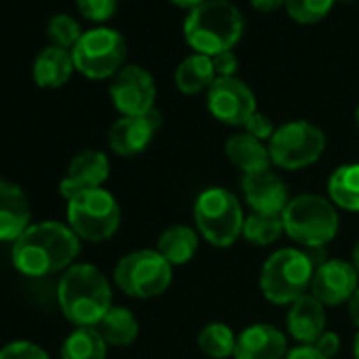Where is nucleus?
Segmentation results:
<instances>
[{
  "label": "nucleus",
  "mask_w": 359,
  "mask_h": 359,
  "mask_svg": "<svg viewBox=\"0 0 359 359\" xmlns=\"http://www.w3.org/2000/svg\"><path fill=\"white\" fill-rule=\"evenodd\" d=\"M250 5L260 13H273L285 7V0H250Z\"/></svg>",
  "instance_id": "nucleus-37"
},
{
  "label": "nucleus",
  "mask_w": 359,
  "mask_h": 359,
  "mask_svg": "<svg viewBox=\"0 0 359 359\" xmlns=\"http://www.w3.org/2000/svg\"><path fill=\"white\" fill-rule=\"evenodd\" d=\"M334 3L336 0H285V11L296 24L311 26L325 20Z\"/></svg>",
  "instance_id": "nucleus-29"
},
{
  "label": "nucleus",
  "mask_w": 359,
  "mask_h": 359,
  "mask_svg": "<svg viewBox=\"0 0 359 359\" xmlns=\"http://www.w3.org/2000/svg\"><path fill=\"white\" fill-rule=\"evenodd\" d=\"M197 233L214 248H231L243 235L245 214L235 193L222 187L205 189L193 208Z\"/></svg>",
  "instance_id": "nucleus-6"
},
{
  "label": "nucleus",
  "mask_w": 359,
  "mask_h": 359,
  "mask_svg": "<svg viewBox=\"0 0 359 359\" xmlns=\"http://www.w3.org/2000/svg\"><path fill=\"white\" fill-rule=\"evenodd\" d=\"M353 359H359V332L353 340Z\"/></svg>",
  "instance_id": "nucleus-41"
},
{
  "label": "nucleus",
  "mask_w": 359,
  "mask_h": 359,
  "mask_svg": "<svg viewBox=\"0 0 359 359\" xmlns=\"http://www.w3.org/2000/svg\"><path fill=\"white\" fill-rule=\"evenodd\" d=\"M205 100L212 116L229 127H243L248 118L258 112L254 91L237 76L216 79V83L208 89Z\"/></svg>",
  "instance_id": "nucleus-12"
},
{
  "label": "nucleus",
  "mask_w": 359,
  "mask_h": 359,
  "mask_svg": "<svg viewBox=\"0 0 359 359\" xmlns=\"http://www.w3.org/2000/svg\"><path fill=\"white\" fill-rule=\"evenodd\" d=\"M171 5H175V7H180V9H187V11H193V9H197L199 5H203L205 0H169Z\"/></svg>",
  "instance_id": "nucleus-39"
},
{
  "label": "nucleus",
  "mask_w": 359,
  "mask_h": 359,
  "mask_svg": "<svg viewBox=\"0 0 359 359\" xmlns=\"http://www.w3.org/2000/svg\"><path fill=\"white\" fill-rule=\"evenodd\" d=\"M68 226L79 239L102 243L121 226V205L104 189L87 191L68 201Z\"/></svg>",
  "instance_id": "nucleus-10"
},
{
  "label": "nucleus",
  "mask_w": 359,
  "mask_h": 359,
  "mask_svg": "<svg viewBox=\"0 0 359 359\" xmlns=\"http://www.w3.org/2000/svg\"><path fill=\"white\" fill-rule=\"evenodd\" d=\"M355 123H357V127H359V104H357V108H355Z\"/></svg>",
  "instance_id": "nucleus-42"
},
{
  "label": "nucleus",
  "mask_w": 359,
  "mask_h": 359,
  "mask_svg": "<svg viewBox=\"0 0 359 359\" xmlns=\"http://www.w3.org/2000/svg\"><path fill=\"white\" fill-rule=\"evenodd\" d=\"M173 79H175V87L180 89V93L199 95V93L208 91L216 83L218 76H216L212 57L193 53L177 64Z\"/></svg>",
  "instance_id": "nucleus-23"
},
{
  "label": "nucleus",
  "mask_w": 359,
  "mask_h": 359,
  "mask_svg": "<svg viewBox=\"0 0 359 359\" xmlns=\"http://www.w3.org/2000/svg\"><path fill=\"white\" fill-rule=\"evenodd\" d=\"M319 262L311 250L283 248L273 252L260 269V292L273 304H292L311 290V281Z\"/></svg>",
  "instance_id": "nucleus-4"
},
{
  "label": "nucleus",
  "mask_w": 359,
  "mask_h": 359,
  "mask_svg": "<svg viewBox=\"0 0 359 359\" xmlns=\"http://www.w3.org/2000/svg\"><path fill=\"white\" fill-rule=\"evenodd\" d=\"M108 175H110L108 156L102 150L87 148L70 161L68 171L60 182V193L66 201H70L81 193L102 189Z\"/></svg>",
  "instance_id": "nucleus-14"
},
{
  "label": "nucleus",
  "mask_w": 359,
  "mask_h": 359,
  "mask_svg": "<svg viewBox=\"0 0 359 359\" xmlns=\"http://www.w3.org/2000/svg\"><path fill=\"white\" fill-rule=\"evenodd\" d=\"M357 283H359V273L353 262L330 258L315 269L311 281V294L325 306H338L342 302H348V298L359 287Z\"/></svg>",
  "instance_id": "nucleus-13"
},
{
  "label": "nucleus",
  "mask_w": 359,
  "mask_h": 359,
  "mask_svg": "<svg viewBox=\"0 0 359 359\" xmlns=\"http://www.w3.org/2000/svg\"><path fill=\"white\" fill-rule=\"evenodd\" d=\"M353 264H355V269H357V273H359V241H357V245H355V250H353V260H351Z\"/></svg>",
  "instance_id": "nucleus-40"
},
{
  "label": "nucleus",
  "mask_w": 359,
  "mask_h": 359,
  "mask_svg": "<svg viewBox=\"0 0 359 359\" xmlns=\"http://www.w3.org/2000/svg\"><path fill=\"white\" fill-rule=\"evenodd\" d=\"M110 100L121 116H142L154 110L156 83L152 74L135 64H127L110 85Z\"/></svg>",
  "instance_id": "nucleus-11"
},
{
  "label": "nucleus",
  "mask_w": 359,
  "mask_h": 359,
  "mask_svg": "<svg viewBox=\"0 0 359 359\" xmlns=\"http://www.w3.org/2000/svg\"><path fill=\"white\" fill-rule=\"evenodd\" d=\"M161 125L163 116L156 108L142 116H121L108 131V146L118 156H135L150 146Z\"/></svg>",
  "instance_id": "nucleus-15"
},
{
  "label": "nucleus",
  "mask_w": 359,
  "mask_h": 359,
  "mask_svg": "<svg viewBox=\"0 0 359 359\" xmlns=\"http://www.w3.org/2000/svg\"><path fill=\"white\" fill-rule=\"evenodd\" d=\"M81 252L79 235L62 222L47 220L30 224L13 241V264L26 277H45L68 271Z\"/></svg>",
  "instance_id": "nucleus-1"
},
{
  "label": "nucleus",
  "mask_w": 359,
  "mask_h": 359,
  "mask_svg": "<svg viewBox=\"0 0 359 359\" xmlns=\"http://www.w3.org/2000/svg\"><path fill=\"white\" fill-rule=\"evenodd\" d=\"M118 0H76L81 15L93 24H104L116 13Z\"/></svg>",
  "instance_id": "nucleus-31"
},
{
  "label": "nucleus",
  "mask_w": 359,
  "mask_h": 359,
  "mask_svg": "<svg viewBox=\"0 0 359 359\" xmlns=\"http://www.w3.org/2000/svg\"><path fill=\"white\" fill-rule=\"evenodd\" d=\"M30 226V203L22 187L0 177V241H18Z\"/></svg>",
  "instance_id": "nucleus-19"
},
{
  "label": "nucleus",
  "mask_w": 359,
  "mask_h": 359,
  "mask_svg": "<svg viewBox=\"0 0 359 359\" xmlns=\"http://www.w3.org/2000/svg\"><path fill=\"white\" fill-rule=\"evenodd\" d=\"M197 344L203 355L210 359H229L235 355L237 346V334L231 325L222 321H212L205 327H201L197 336Z\"/></svg>",
  "instance_id": "nucleus-27"
},
{
  "label": "nucleus",
  "mask_w": 359,
  "mask_h": 359,
  "mask_svg": "<svg viewBox=\"0 0 359 359\" xmlns=\"http://www.w3.org/2000/svg\"><path fill=\"white\" fill-rule=\"evenodd\" d=\"M74 68L91 79H114L127 64V41L112 28H91L72 49Z\"/></svg>",
  "instance_id": "nucleus-8"
},
{
  "label": "nucleus",
  "mask_w": 359,
  "mask_h": 359,
  "mask_svg": "<svg viewBox=\"0 0 359 359\" xmlns=\"http://www.w3.org/2000/svg\"><path fill=\"white\" fill-rule=\"evenodd\" d=\"M97 332L108 346H129L140 334L137 317L125 306H112L97 323Z\"/></svg>",
  "instance_id": "nucleus-25"
},
{
  "label": "nucleus",
  "mask_w": 359,
  "mask_h": 359,
  "mask_svg": "<svg viewBox=\"0 0 359 359\" xmlns=\"http://www.w3.org/2000/svg\"><path fill=\"white\" fill-rule=\"evenodd\" d=\"M281 235H285L281 216H277V214H256V212L245 216L241 237L248 243L258 245V248H266V245H273L275 241H279Z\"/></svg>",
  "instance_id": "nucleus-28"
},
{
  "label": "nucleus",
  "mask_w": 359,
  "mask_h": 359,
  "mask_svg": "<svg viewBox=\"0 0 359 359\" xmlns=\"http://www.w3.org/2000/svg\"><path fill=\"white\" fill-rule=\"evenodd\" d=\"M106 351L97 327H76L62 344V359H106Z\"/></svg>",
  "instance_id": "nucleus-26"
},
{
  "label": "nucleus",
  "mask_w": 359,
  "mask_h": 359,
  "mask_svg": "<svg viewBox=\"0 0 359 359\" xmlns=\"http://www.w3.org/2000/svg\"><path fill=\"white\" fill-rule=\"evenodd\" d=\"M340 3H355V0H340Z\"/></svg>",
  "instance_id": "nucleus-43"
},
{
  "label": "nucleus",
  "mask_w": 359,
  "mask_h": 359,
  "mask_svg": "<svg viewBox=\"0 0 359 359\" xmlns=\"http://www.w3.org/2000/svg\"><path fill=\"white\" fill-rule=\"evenodd\" d=\"M224 154L243 175L266 171L273 165L271 152H269V144L252 137L245 131L243 133H235V135H231L226 140Z\"/></svg>",
  "instance_id": "nucleus-20"
},
{
  "label": "nucleus",
  "mask_w": 359,
  "mask_h": 359,
  "mask_svg": "<svg viewBox=\"0 0 359 359\" xmlns=\"http://www.w3.org/2000/svg\"><path fill=\"white\" fill-rule=\"evenodd\" d=\"M346 309H348V317H351L353 325L359 330V287H357V290H355V294L348 298Z\"/></svg>",
  "instance_id": "nucleus-38"
},
{
  "label": "nucleus",
  "mask_w": 359,
  "mask_h": 359,
  "mask_svg": "<svg viewBox=\"0 0 359 359\" xmlns=\"http://www.w3.org/2000/svg\"><path fill=\"white\" fill-rule=\"evenodd\" d=\"M245 20L229 0H205L189 11L184 20V41L201 55L214 57L224 51H235L243 36Z\"/></svg>",
  "instance_id": "nucleus-3"
},
{
  "label": "nucleus",
  "mask_w": 359,
  "mask_h": 359,
  "mask_svg": "<svg viewBox=\"0 0 359 359\" xmlns=\"http://www.w3.org/2000/svg\"><path fill=\"white\" fill-rule=\"evenodd\" d=\"M74 70L76 68H74L72 51L51 45L36 55L34 66H32V76H34L39 87L57 89L70 81Z\"/></svg>",
  "instance_id": "nucleus-21"
},
{
  "label": "nucleus",
  "mask_w": 359,
  "mask_h": 359,
  "mask_svg": "<svg viewBox=\"0 0 359 359\" xmlns=\"http://www.w3.org/2000/svg\"><path fill=\"white\" fill-rule=\"evenodd\" d=\"M0 359H49V355L30 340H18L0 348Z\"/></svg>",
  "instance_id": "nucleus-32"
},
{
  "label": "nucleus",
  "mask_w": 359,
  "mask_h": 359,
  "mask_svg": "<svg viewBox=\"0 0 359 359\" xmlns=\"http://www.w3.org/2000/svg\"><path fill=\"white\" fill-rule=\"evenodd\" d=\"M243 127H245V133H250L252 137H256L260 142H266V144L271 142L273 133L277 131L275 123L266 114H262V112H254Z\"/></svg>",
  "instance_id": "nucleus-33"
},
{
  "label": "nucleus",
  "mask_w": 359,
  "mask_h": 359,
  "mask_svg": "<svg viewBox=\"0 0 359 359\" xmlns=\"http://www.w3.org/2000/svg\"><path fill=\"white\" fill-rule=\"evenodd\" d=\"M325 323H327L325 304L319 302L313 294H304L302 298L292 302L285 315L287 334L298 344L313 346L317 338L325 332Z\"/></svg>",
  "instance_id": "nucleus-18"
},
{
  "label": "nucleus",
  "mask_w": 359,
  "mask_h": 359,
  "mask_svg": "<svg viewBox=\"0 0 359 359\" xmlns=\"http://www.w3.org/2000/svg\"><path fill=\"white\" fill-rule=\"evenodd\" d=\"M287 336L271 323H252L237 334L235 359H283Z\"/></svg>",
  "instance_id": "nucleus-17"
},
{
  "label": "nucleus",
  "mask_w": 359,
  "mask_h": 359,
  "mask_svg": "<svg viewBox=\"0 0 359 359\" xmlns=\"http://www.w3.org/2000/svg\"><path fill=\"white\" fill-rule=\"evenodd\" d=\"M327 199L336 210L359 214V163L336 167L327 180Z\"/></svg>",
  "instance_id": "nucleus-24"
},
{
  "label": "nucleus",
  "mask_w": 359,
  "mask_h": 359,
  "mask_svg": "<svg viewBox=\"0 0 359 359\" xmlns=\"http://www.w3.org/2000/svg\"><path fill=\"white\" fill-rule=\"evenodd\" d=\"M281 218L285 235L302 250H323L340 229L336 205L321 195L292 197Z\"/></svg>",
  "instance_id": "nucleus-5"
},
{
  "label": "nucleus",
  "mask_w": 359,
  "mask_h": 359,
  "mask_svg": "<svg viewBox=\"0 0 359 359\" xmlns=\"http://www.w3.org/2000/svg\"><path fill=\"white\" fill-rule=\"evenodd\" d=\"M241 193H243L245 203L256 214L281 216L285 205L290 203L285 182L271 169L260 171V173H252V175H243Z\"/></svg>",
  "instance_id": "nucleus-16"
},
{
  "label": "nucleus",
  "mask_w": 359,
  "mask_h": 359,
  "mask_svg": "<svg viewBox=\"0 0 359 359\" xmlns=\"http://www.w3.org/2000/svg\"><path fill=\"white\" fill-rule=\"evenodd\" d=\"M283 359H327L323 357L315 346H309V344H298L294 348L287 351V355Z\"/></svg>",
  "instance_id": "nucleus-36"
},
{
  "label": "nucleus",
  "mask_w": 359,
  "mask_h": 359,
  "mask_svg": "<svg viewBox=\"0 0 359 359\" xmlns=\"http://www.w3.org/2000/svg\"><path fill=\"white\" fill-rule=\"evenodd\" d=\"M214 62V70H216V76L218 79H231V76H237V70H239V57L235 55V51H224V53H218L212 57Z\"/></svg>",
  "instance_id": "nucleus-34"
},
{
  "label": "nucleus",
  "mask_w": 359,
  "mask_h": 359,
  "mask_svg": "<svg viewBox=\"0 0 359 359\" xmlns=\"http://www.w3.org/2000/svg\"><path fill=\"white\" fill-rule=\"evenodd\" d=\"M47 34L51 39V43L55 47H62V49H68L72 51L74 45L81 41V36L85 34L81 24L68 15V13H57L49 20V26H47Z\"/></svg>",
  "instance_id": "nucleus-30"
},
{
  "label": "nucleus",
  "mask_w": 359,
  "mask_h": 359,
  "mask_svg": "<svg viewBox=\"0 0 359 359\" xmlns=\"http://www.w3.org/2000/svg\"><path fill=\"white\" fill-rule=\"evenodd\" d=\"M171 281L173 266L156 250L129 252L114 266L116 287L131 298H156L169 290Z\"/></svg>",
  "instance_id": "nucleus-7"
},
{
  "label": "nucleus",
  "mask_w": 359,
  "mask_h": 359,
  "mask_svg": "<svg viewBox=\"0 0 359 359\" xmlns=\"http://www.w3.org/2000/svg\"><path fill=\"white\" fill-rule=\"evenodd\" d=\"M325 133L311 121H290L277 127L269 142L271 161L285 171H298L317 163L325 150Z\"/></svg>",
  "instance_id": "nucleus-9"
},
{
  "label": "nucleus",
  "mask_w": 359,
  "mask_h": 359,
  "mask_svg": "<svg viewBox=\"0 0 359 359\" xmlns=\"http://www.w3.org/2000/svg\"><path fill=\"white\" fill-rule=\"evenodd\" d=\"M201 245V235L197 229L187 224H173L165 229L156 241V252L171 264V266H184L189 264Z\"/></svg>",
  "instance_id": "nucleus-22"
},
{
  "label": "nucleus",
  "mask_w": 359,
  "mask_h": 359,
  "mask_svg": "<svg viewBox=\"0 0 359 359\" xmlns=\"http://www.w3.org/2000/svg\"><path fill=\"white\" fill-rule=\"evenodd\" d=\"M57 302L76 327H97L112 309V287L97 266L72 264L60 279Z\"/></svg>",
  "instance_id": "nucleus-2"
},
{
  "label": "nucleus",
  "mask_w": 359,
  "mask_h": 359,
  "mask_svg": "<svg viewBox=\"0 0 359 359\" xmlns=\"http://www.w3.org/2000/svg\"><path fill=\"white\" fill-rule=\"evenodd\" d=\"M323 357H327V359H334L336 355H338V351H340V336L336 334V332H332V330H325L319 338H317V342L313 344Z\"/></svg>",
  "instance_id": "nucleus-35"
}]
</instances>
